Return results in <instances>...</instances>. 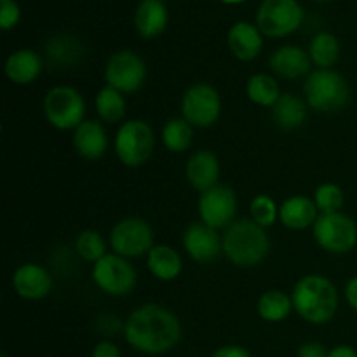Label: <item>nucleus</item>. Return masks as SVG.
I'll return each mask as SVG.
<instances>
[{
    "label": "nucleus",
    "mask_w": 357,
    "mask_h": 357,
    "mask_svg": "<svg viewBox=\"0 0 357 357\" xmlns=\"http://www.w3.org/2000/svg\"><path fill=\"white\" fill-rule=\"evenodd\" d=\"M14 291L24 300H42L51 293L52 278L37 264H24L14 272Z\"/></svg>",
    "instance_id": "nucleus-15"
},
{
    "label": "nucleus",
    "mask_w": 357,
    "mask_h": 357,
    "mask_svg": "<svg viewBox=\"0 0 357 357\" xmlns=\"http://www.w3.org/2000/svg\"><path fill=\"white\" fill-rule=\"evenodd\" d=\"M181 323L171 310L146 303L136 309L124 324L126 342L145 356H160L173 351L181 340Z\"/></svg>",
    "instance_id": "nucleus-1"
},
{
    "label": "nucleus",
    "mask_w": 357,
    "mask_h": 357,
    "mask_svg": "<svg viewBox=\"0 0 357 357\" xmlns=\"http://www.w3.org/2000/svg\"><path fill=\"white\" fill-rule=\"evenodd\" d=\"M146 79L145 61L132 51H119L110 56L105 66L107 86L121 91L122 94L142 89Z\"/></svg>",
    "instance_id": "nucleus-12"
},
{
    "label": "nucleus",
    "mask_w": 357,
    "mask_h": 357,
    "mask_svg": "<svg viewBox=\"0 0 357 357\" xmlns=\"http://www.w3.org/2000/svg\"><path fill=\"white\" fill-rule=\"evenodd\" d=\"M330 351H326L323 344L319 342H305L298 347L296 357H328Z\"/></svg>",
    "instance_id": "nucleus-35"
},
{
    "label": "nucleus",
    "mask_w": 357,
    "mask_h": 357,
    "mask_svg": "<svg viewBox=\"0 0 357 357\" xmlns=\"http://www.w3.org/2000/svg\"><path fill=\"white\" fill-rule=\"evenodd\" d=\"M98 115L108 124L121 122L126 115V98L121 91L107 86L96 94Z\"/></svg>",
    "instance_id": "nucleus-29"
},
{
    "label": "nucleus",
    "mask_w": 357,
    "mask_h": 357,
    "mask_svg": "<svg viewBox=\"0 0 357 357\" xmlns=\"http://www.w3.org/2000/svg\"><path fill=\"white\" fill-rule=\"evenodd\" d=\"M305 10L298 0H264L258 7L257 26L267 37H286L298 30Z\"/></svg>",
    "instance_id": "nucleus-7"
},
{
    "label": "nucleus",
    "mask_w": 357,
    "mask_h": 357,
    "mask_svg": "<svg viewBox=\"0 0 357 357\" xmlns=\"http://www.w3.org/2000/svg\"><path fill=\"white\" fill-rule=\"evenodd\" d=\"M155 149L153 129L145 121H128L115 135V153L128 167H138L152 157Z\"/></svg>",
    "instance_id": "nucleus-6"
},
{
    "label": "nucleus",
    "mask_w": 357,
    "mask_h": 357,
    "mask_svg": "<svg viewBox=\"0 0 357 357\" xmlns=\"http://www.w3.org/2000/svg\"><path fill=\"white\" fill-rule=\"evenodd\" d=\"M194 129L185 119H171L162 129V143L169 152L181 153L190 149Z\"/></svg>",
    "instance_id": "nucleus-30"
},
{
    "label": "nucleus",
    "mask_w": 357,
    "mask_h": 357,
    "mask_svg": "<svg viewBox=\"0 0 357 357\" xmlns=\"http://www.w3.org/2000/svg\"><path fill=\"white\" fill-rule=\"evenodd\" d=\"M268 63L275 75L293 80L310 75L312 59H310L309 52L303 51L298 45H282L272 52Z\"/></svg>",
    "instance_id": "nucleus-16"
},
{
    "label": "nucleus",
    "mask_w": 357,
    "mask_h": 357,
    "mask_svg": "<svg viewBox=\"0 0 357 357\" xmlns=\"http://www.w3.org/2000/svg\"><path fill=\"white\" fill-rule=\"evenodd\" d=\"M293 309L310 324H326L338 310L337 286L324 275L310 274L300 279L291 293Z\"/></svg>",
    "instance_id": "nucleus-2"
},
{
    "label": "nucleus",
    "mask_w": 357,
    "mask_h": 357,
    "mask_svg": "<svg viewBox=\"0 0 357 357\" xmlns=\"http://www.w3.org/2000/svg\"><path fill=\"white\" fill-rule=\"evenodd\" d=\"M211 357H253L248 349L241 347V345H225L215 351Z\"/></svg>",
    "instance_id": "nucleus-37"
},
{
    "label": "nucleus",
    "mask_w": 357,
    "mask_h": 357,
    "mask_svg": "<svg viewBox=\"0 0 357 357\" xmlns=\"http://www.w3.org/2000/svg\"><path fill=\"white\" fill-rule=\"evenodd\" d=\"M222 2H225V3H241V2H244V0H222Z\"/></svg>",
    "instance_id": "nucleus-40"
},
{
    "label": "nucleus",
    "mask_w": 357,
    "mask_h": 357,
    "mask_svg": "<svg viewBox=\"0 0 357 357\" xmlns=\"http://www.w3.org/2000/svg\"><path fill=\"white\" fill-rule=\"evenodd\" d=\"M21 10L16 0H0V28L10 30L20 23Z\"/></svg>",
    "instance_id": "nucleus-34"
},
{
    "label": "nucleus",
    "mask_w": 357,
    "mask_h": 357,
    "mask_svg": "<svg viewBox=\"0 0 357 357\" xmlns=\"http://www.w3.org/2000/svg\"><path fill=\"white\" fill-rule=\"evenodd\" d=\"M314 237L328 253L345 255L357 244V225L344 213L321 215L314 223Z\"/></svg>",
    "instance_id": "nucleus-8"
},
{
    "label": "nucleus",
    "mask_w": 357,
    "mask_h": 357,
    "mask_svg": "<svg viewBox=\"0 0 357 357\" xmlns=\"http://www.w3.org/2000/svg\"><path fill=\"white\" fill-rule=\"evenodd\" d=\"M91 357H122V356L117 345L112 344V342L108 340H103L100 342V344H96V347L93 349V354H91Z\"/></svg>",
    "instance_id": "nucleus-36"
},
{
    "label": "nucleus",
    "mask_w": 357,
    "mask_h": 357,
    "mask_svg": "<svg viewBox=\"0 0 357 357\" xmlns=\"http://www.w3.org/2000/svg\"><path fill=\"white\" fill-rule=\"evenodd\" d=\"M272 119L284 131L298 129L307 119V103L295 94H282L272 107Z\"/></svg>",
    "instance_id": "nucleus-24"
},
{
    "label": "nucleus",
    "mask_w": 357,
    "mask_h": 357,
    "mask_svg": "<svg viewBox=\"0 0 357 357\" xmlns=\"http://www.w3.org/2000/svg\"><path fill=\"white\" fill-rule=\"evenodd\" d=\"M45 54L51 59L52 65L66 66V65H75L84 54L82 44L77 40L75 37L70 35H58L52 37L51 40L45 45Z\"/></svg>",
    "instance_id": "nucleus-26"
},
{
    "label": "nucleus",
    "mask_w": 357,
    "mask_h": 357,
    "mask_svg": "<svg viewBox=\"0 0 357 357\" xmlns=\"http://www.w3.org/2000/svg\"><path fill=\"white\" fill-rule=\"evenodd\" d=\"M75 250L80 258L91 261V264H96L101 258L107 257V244H105L103 237L96 230H84V232H80L75 241Z\"/></svg>",
    "instance_id": "nucleus-31"
},
{
    "label": "nucleus",
    "mask_w": 357,
    "mask_h": 357,
    "mask_svg": "<svg viewBox=\"0 0 357 357\" xmlns=\"http://www.w3.org/2000/svg\"><path fill=\"white\" fill-rule=\"evenodd\" d=\"M73 146L84 159H100L108 149L107 131L100 122L84 121L73 132Z\"/></svg>",
    "instance_id": "nucleus-19"
},
{
    "label": "nucleus",
    "mask_w": 357,
    "mask_h": 357,
    "mask_svg": "<svg viewBox=\"0 0 357 357\" xmlns=\"http://www.w3.org/2000/svg\"><path fill=\"white\" fill-rule=\"evenodd\" d=\"M149 271L160 281H174L183 271V261L176 250L166 244H157L146 255Z\"/></svg>",
    "instance_id": "nucleus-23"
},
{
    "label": "nucleus",
    "mask_w": 357,
    "mask_h": 357,
    "mask_svg": "<svg viewBox=\"0 0 357 357\" xmlns=\"http://www.w3.org/2000/svg\"><path fill=\"white\" fill-rule=\"evenodd\" d=\"M345 298H347L349 305L357 312V275L347 282V288H345Z\"/></svg>",
    "instance_id": "nucleus-38"
},
{
    "label": "nucleus",
    "mask_w": 357,
    "mask_h": 357,
    "mask_svg": "<svg viewBox=\"0 0 357 357\" xmlns=\"http://www.w3.org/2000/svg\"><path fill=\"white\" fill-rule=\"evenodd\" d=\"M181 114L192 128H209L222 114V98L209 84H194L181 98Z\"/></svg>",
    "instance_id": "nucleus-9"
},
{
    "label": "nucleus",
    "mask_w": 357,
    "mask_h": 357,
    "mask_svg": "<svg viewBox=\"0 0 357 357\" xmlns=\"http://www.w3.org/2000/svg\"><path fill=\"white\" fill-rule=\"evenodd\" d=\"M293 300L279 289L265 291L258 300V314L267 323H281L291 314Z\"/></svg>",
    "instance_id": "nucleus-25"
},
{
    "label": "nucleus",
    "mask_w": 357,
    "mask_h": 357,
    "mask_svg": "<svg viewBox=\"0 0 357 357\" xmlns=\"http://www.w3.org/2000/svg\"><path fill=\"white\" fill-rule=\"evenodd\" d=\"M220 162L218 157L209 150H199L192 153L187 162V180L195 190L202 192L218 185Z\"/></svg>",
    "instance_id": "nucleus-18"
},
{
    "label": "nucleus",
    "mask_w": 357,
    "mask_h": 357,
    "mask_svg": "<svg viewBox=\"0 0 357 357\" xmlns=\"http://www.w3.org/2000/svg\"><path fill=\"white\" fill-rule=\"evenodd\" d=\"M136 31L143 38H155L167 26V9L162 0H143L135 13Z\"/></svg>",
    "instance_id": "nucleus-22"
},
{
    "label": "nucleus",
    "mask_w": 357,
    "mask_h": 357,
    "mask_svg": "<svg viewBox=\"0 0 357 357\" xmlns=\"http://www.w3.org/2000/svg\"><path fill=\"white\" fill-rule=\"evenodd\" d=\"M271 239L253 220H236L223 234V253L237 267H257L267 258Z\"/></svg>",
    "instance_id": "nucleus-3"
},
{
    "label": "nucleus",
    "mask_w": 357,
    "mask_h": 357,
    "mask_svg": "<svg viewBox=\"0 0 357 357\" xmlns=\"http://www.w3.org/2000/svg\"><path fill=\"white\" fill-rule=\"evenodd\" d=\"M314 202H316L317 211H319L321 215H333V213H340L342 206H344L345 202L344 190L335 183H323L316 188Z\"/></svg>",
    "instance_id": "nucleus-32"
},
{
    "label": "nucleus",
    "mask_w": 357,
    "mask_h": 357,
    "mask_svg": "<svg viewBox=\"0 0 357 357\" xmlns=\"http://www.w3.org/2000/svg\"><path fill=\"white\" fill-rule=\"evenodd\" d=\"M229 47L241 61H253L264 47V33L248 21H239L229 30Z\"/></svg>",
    "instance_id": "nucleus-17"
},
{
    "label": "nucleus",
    "mask_w": 357,
    "mask_h": 357,
    "mask_svg": "<svg viewBox=\"0 0 357 357\" xmlns=\"http://www.w3.org/2000/svg\"><path fill=\"white\" fill-rule=\"evenodd\" d=\"M317 206L314 199L305 195H293L286 199L279 208V218L282 225L291 230H305L317 222Z\"/></svg>",
    "instance_id": "nucleus-20"
},
{
    "label": "nucleus",
    "mask_w": 357,
    "mask_h": 357,
    "mask_svg": "<svg viewBox=\"0 0 357 357\" xmlns=\"http://www.w3.org/2000/svg\"><path fill=\"white\" fill-rule=\"evenodd\" d=\"M183 248L197 264H211L222 255L223 237L213 227L194 222L183 232Z\"/></svg>",
    "instance_id": "nucleus-14"
},
{
    "label": "nucleus",
    "mask_w": 357,
    "mask_h": 357,
    "mask_svg": "<svg viewBox=\"0 0 357 357\" xmlns=\"http://www.w3.org/2000/svg\"><path fill=\"white\" fill-rule=\"evenodd\" d=\"M110 244L115 255L124 258H138L149 255L153 244V230L145 220L124 218L115 223L110 232Z\"/></svg>",
    "instance_id": "nucleus-10"
},
{
    "label": "nucleus",
    "mask_w": 357,
    "mask_h": 357,
    "mask_svg": "<svg viewBox=\"0 0 357 357\" xmlns=\"http://www.w3.org/2000/svg\"><path fill=\"white\" fill-rule=\"evenodd\" d=\"M246 94L253 103L260 107H274L282 96L278 80L267 73H257L246 84Z\"/></svg>",
    "instance_id": "nucleus-27"
},
{
    "label": "nucleus",
    "mask_w": 357,
    "mask_h": 357,
    "mask_svg": "<svg viewBox=\"0 0 357 357\" xmlns=\"http://www.w3.org/2000/svg\"><path fill=\"white\" fill-rule=\"evenodd\" d=\"M0 357H9V356H7V354H2Z\"/></svg>",
    "instance_id": "nucleus-42"
},
{
    "label": "nucleus",
    "mask_w": 357,
    "mask_h": 357,
    "mask_svg": "<svg viewBox=\"0 0 357 357\" xmlns=\"http://www.w3.org/2000/svg\"><path fill=\"white\" fill-rule=\"evenodd\" d=\"M42 73V58L31 49H20L6 61V75L17 86L31 84Z\"/></svg>",
    "instance_id": "nucleus-21"
},
{
    "label": "nucleus",
    "mask_w": 357,
    "mask_h": 357,
    "mask_svg": "<svg viewBox=\"0 0 357 357\" xmlns=\"http://www.w3.org/2000/svg\"><path fill=\"white\" fill-rule=\"evenodd\" d=\"M328 357H357V351L349 345H338V347L331 349Z\"/></svg>",
    "instance_id": "nucleus-39"
},
{
    "label": "nucleus",
    "mask_w": 357,
    "mask_h": 357,
    "mask_svg": "<svg viewBox=\"0 0 357 357\" xmlns=\"http://www.w3.org/2000/svg\"><path fill=\"white\" fill-rule=\"evenodd\" d=\"M307 105L323 114L342 110L351 100V87L344 75L331 68H317L307 77L305 86Z\"/></svg>",
    "instance_id": "nucleus-4"
},
{
    "label": "nucleus",
    "mask_w": 357,
    "mask_h": 357,
    "mask_svg": "<svg viewBox=\"0 0 357 357\" xmlns=\"http://www.w3.org/2000/svg\"><path fill=\"white\" fill-rule=\"evenodd\" d=\"M93 279L107 295L126 296L135 289L138 275L128 258L112 253L94 264Z\"/></svg>",
    "instance_id": "nucleus-11"
},
{
    "label": "nucleus",
    "mask_w": 357,
    "mask_h": 357,
    "mask_svg": "<svg viewBox=\"0 0 357 357\" xmlns=\"http://www.w3.org/2000/svg\"><path fill=\"white\" fill-rule=\"evenodd\" d=\"M44 115L51 126L61 131H75L84 122L86 101L82 94L70 86H56L44 98Z\"/></svg>",
    "instance_id": "nucleus-5"
},
{
    "label": "nucleus",
    "mask_w": 357,
    "mask_h": 357,
    "mask_svg": "<svg viewBox=\"0 0 357 357\" xmlns=\"http://www.w3.org/2000/svg\"><path fill=\"white\" fill-rule=\"evenodd\" d=\"M309 56L319 68H331L340 58V42L335 35L321 31L310 42Z\"/></svg>",
    "instance_id": "nucleus-28"
},
{
    "label": "nucleus",
    "mask_w": 357,
    "mask_h": 357,
    "mask_svg": "<svg viewBox=\"0 0 357 357\" xmlns=\"http://www.w3.org/2000/svg\"><path fill=\"white\" fill-rule=\"evenodd\" d=\"M279 216V208L275 201L268 195L260 194L251 201V220L264 229H268L275 223Z\"/></svg>",
    "instance_id": "nucleus-33"
},
{
    "label": "nucleus",
    "mask_w": 357,
    "mask_h": 357,
    "mask_svg": "<svg viewBox=\"0 0 357 357\" xmlns=\"http://www.w3.org/2000/svg\"><path fill=\"white\" fill-rule=\"evenodd\" d=\"M316 2H330V0H316Z\"/></svg>",
    "instance_id": "nucleus-41"
},
{
    "label": "nucleus",
    "mask_w": 357,
    "mask_h": 357,
    "mask_svg": "<svg viewBox=\"0 0 357 357\" xmlns=\"http://www.w3.org/2000/svg\"><path fill=\"white\" fill-rule=\"evenodd\" d=\"M237 195L227 185H216L202 192L199 199V216L201 222L213 229H227L236 222Z\"/></svg>",
    "instance_id": "nucleus-13"
}]
</instances>
